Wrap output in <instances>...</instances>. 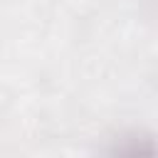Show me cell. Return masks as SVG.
<instances>
[{
    "label": "cell",
    "mask_w": 158,
    "mask_h": 158,
    "mask_svg": "<svg viewBox=\"0 0 158 158\" xmlns=\"http://www.w3.org/2000/svg\"><path fill=\"white\" fill-rule=\"evenodd\" d=\"M104 158H156V141L146 131H128L111 141Z\"/></svg>",
    "instance_id": "1"
}]
</instances>
